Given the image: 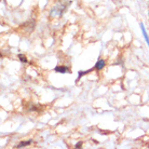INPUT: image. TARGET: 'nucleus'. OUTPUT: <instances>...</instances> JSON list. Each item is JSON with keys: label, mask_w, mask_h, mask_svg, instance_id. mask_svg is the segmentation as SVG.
<instances>
[{"label": "nucleus", "mask_w": 149, "mask_h": 149, "mask_svg": "<svg viewBox=\"0 0 149 149\" xmlns=\"http://www.w3.org/2000/svg\"><path fill=\"white\" fill-rule=\"evenodd\" d=\"M70 3H71L70 0H58L57 4L51 9V11H50V17H56V16L61 17L66 12L67 8L70 6Z\"/></svg>", "instance_id": "f257e3e1"}, {"label": "nucleus", "mask_w": 149, "mask_h": 149, "mask_svg": "<svg viewBox=\"0 0 149 149\" xmlns=\"http://www.w3.org/2000/svg\"><path fill=\"white\" fill-rule=\"evenodd\" d=\"M105 66H106L105 60L100 58V60H97V62L95 63V65H94V69H95V70H102L103 68H105Z\"/></svg>", "instance_id": "f03ea898"}, {"label": "nucleus", "mask_w": 149, "mask_h": 149, "mask_svg": "<svg viewBox=\"0 0 149 149\" xmlns=\"http://www.w3.org/2000/svg\"><path fill=\"white\" fill-rule=\"evenodd\" d=\"M54 70L58 74H69L70 72V69L67 67V66H56L54 68Z\"/></svg>", "instance_id": "7ed1b4c3"}, {"label": "nucleus", "mask_w": 149, "mask_h": 149, "mask_svg": "<svg viewBox=\"0 0 149 149\" xmlns=\"http://www.w3.org/2000/svg\"><path fill=\"white\" fill-rule=\"evenodd\" d=\"M139 25H141V29H142L143 36H144V38H145L146 42H147V45H148V47H149V37H148V34H147V31H146L145 25H144L143 23H141Z\"/></svg>", "instance_id": "20e7f679"}, {"label": "nucleus", "mask_w": 149, "mask_h": 149, "mask_svg": "<svg viewBox=\"0 0 149 149\" xmlns=\"http://www.w3.org/2000/svg\"><path fill=\"white\" fill-rule=\"evenodd\" d=\"M31 143H33V139L24 141V142H21L19 144H17V145L15 146V148H24V147H26V146H29Z\"/></svg>", "instance_id": "39448f33"}, {"label": "nucleus", "mask_w": 149, "mask_h": 149, "mask_svg": "<svg viewBox=\"0 0 149 149\" xmlns=\"http://www.w3.org/2000/svg\"><path fill=\"white\" fill-rule=\"evenodd\" d=\"M17 57H19V60L21 61L22 63H24V64H26L27 62H28V61H27V58L24 55H23V54H19V55H17Z\"/></svg>", "instance_id": "423d86ee"}, {"label": "nucleus", "mask_w": 149, "mask_h": 149, "mask_svg": "<svg viewBox=\"0 0 149 149\" xmlns=\"http://www.w3.org/2000/svg\"><path fill=\"white\" fill-rule=\"evenodd\" d=\"M89 71H90V70H86V71H79V72H78V78H77V81H78V80H79L80 78H81V77H83V76H84L86 74H88Z\"/></svg>", "instance_id": "0eeeda50"}, {"label": "nucleus", "mask_w": 149, "mask_h": 149, "mask_svg": "<svg viewBox=\"0 0 149 149\" xmlns=\"http://www.w3.org/2000/svg\"><path fill=\"white\" fill-rule=\"evenodd\" d=\"M82 145H83V144H82V142H78L77 144H76V146H74V148L80 149V148H82Z\"/></svg>", "instance_id": "6e6552de"}, {"label": "nucleus", "mask_w": 149, "mask_h": 149, "mask_svg": "<svg viewBox=\"0 0 149 149\" xmlns=\"http://www.w3.org/2000/svg\"><path fill=\"white\" fill-rule=\"evenodd\" d=\"M28 110H29V111H37L38 108H37V107H35V106H31V107H29V108H28Z\"/></svg>", "instance_id": "1a4fd4ad"}]
</instances>
